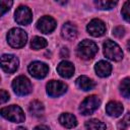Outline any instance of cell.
<instances>
[{"instance_id":"6da1fadb","label":"cell","mask_w":130,"mask_h":130,"mask_svg":"<svg viewBox=\"0 0 130 130\" xmlns=\"http://www.w3.org/2000/svg\"><path fill=\"white\" fill-rule=\"evenodd\" d=\"M99 51V48H98V45L90 41V40H83L81 41L77 48H76V54L77 56L80 58V59H83V60H90L92 59L95 54L98 53Z\"/></svg>"},{"instance_id":"7a4b0ae2","label":"cell","mask_w":130,"mask_h":130,"mask_svg":"<svg viewBox=\"0 0 130 130\" xmlns=\"http://www.w3.org/2000/svg\"><path fill=\"white\" fill-rule=\"evenodd\" d=\"M27 41V35L26 32L19 28V27H13L11 28L7 34V42L10 47L19 49L24 47Z\"/></svg>"},{"instance_id":"3957f363","label":"cell","mask_w":130,"mask_h":130,"mask_svg":"<svg viewBox=\"0 0 130 130\" xmlns=\"http://www.w3.org/2000/svg\"><path fill=\"white\" fill-rule=\"evenodd\" d=\"M0 113L3 118H5L13 123H21L25 120V115H24L22 109L16 105H11V106L2 108Z\"/></svg>"},{"instance_id":"277c9868","label":"cell","mask_w":130,"mask_h":130,"mask_svg":"<svg viewBox=\"0 0 130 130\" xmlns=\"http://www.w3.org/2000/svg\"><path fill=\"white\" fill-rule=\"evenodd\" d=\"M12 88L13 91L20 96L26 95L30 93L32 90V86L29 79L23 75H19L16 78H14V80L12 81Z\"/></svg>"},{"instance_id":"5b68a950","label":"cell","mask_w":130,"mask_h":130,"mask_svg":"<svg viewBox=\"0 0 130 130\" xmlns=\"http://www.w3.org/2000/svg\"><path fill=\"white\" fill-rule=\"evenodd\" d=\"M104 54L107 58L113 61H120L123 59V51L117 43L112 40H107L104 45Z\"/></svg>"},{"instance_id":"8992f818","label":"cell","mask_w":130,"mask_h":130,"mask_svg":"<svg viewBox=\"0 0 130 130\" xmlns=\"http://www.w3.org/2000/svg\"><path fill=\"white\" fill-rule=\"evenodd\" d=\"M100 105H101V100L98 95L92 94L86 96L79 106V112L84 116L91 115L95 110H98Z\"/></svg>"},{"instance_id":"52a82bcc","label":"cell","mask_w":130,"mask_h":130,"mask_svg":"<svg viewBox=\"0 0 130 130\" xmlns=\"http://www.w3.org/2000/svg\"><path fill=\"white\" fill-rule=\"evenodd\" d=\"M19 61L16 56L12 54H3L1 56V67L6 73H14L18 69Z\"/></svg>"},{"instance_id":"ba28073f","label":"cell","mask_w":130,"mask_h":130,"mask_svg":"<svg viewBox=\"0 0 130 130\" xmlns=\"http://www.w3.org/2000/svg\"><path fill=\"white\" fill-rule=\"evenodd\" d=\"M27 70H28L29 74L32 77L38 78V79H42V78L46 77L47 74L49 73V67H48V65L46 63H44V62H41V61L31 62L28 65Z\"/></svg>"},{"instance_id":"9c48e42d","label":"cell","mask_w":130,"mask_h":130,"mask_svg":"<svg viewBox=\"0 0 130 130\" xmlns=\"http://www.w3.org/2000/svg\"><path fill=\"white\" fill-rule=\"evenodd\" d=\"M47 93L52 98H58L67 91V85L59 80H50L46 85Z\"/></svg>"},{"instance_id":"30bf717a","label":"cell","mask_w":130,"mask_h":130,"mask_svg":"<svg viewBox=\"0 0 130 130\" xmlns=\"http://www.w3.org/2000/svg\"><path fill=\"white\" fill-rule=\"evenodd\" d=\"M14 18L18 24L27 25L32 20V13L27 6L20 5L14 12Z\"/></svg>"},{"instance_id":"8fae6325","label":"cell","mask_w":130,"mask_h":130,"mask_svg":"<svg viewBox=\"0 0 130 130\" xmlns=\"http://www.w3.org/2000/svg\"><path fill=\"white\" fill-rule=\"evenodd\" d=\"M56 25H57L56 20L48 15L41 17L37 22L38 29L43 34H51L56 28Z\"/></svg>"},{"instance_id":"7c38bea8","label":"cell","mask_w":130,"mask_h":130,"mask_svg":"<svg viewBox=\"0 0 130 130\" xmlns=\"http://www.w3.org/2000/svg\"><path fill=\"white\" fill-rule=\"evenodd\" d=\"M87 32L92 37H102L106 32V24L103 20L94 18L89 21L86 26Z\"/></svg>"},{"instance_id":"4fadbf2b","label":"cell","mask_w":130,"mask_h":130,"mask_svg":"<svg viewBox=\"0 0 130 130\" xmlns=\"http://www.w3.org/2000/svg\"><path fill=\"white\" fill-rule=\"evenodd\" d=\"M74 65L69 61H62L57 66V72L64 78H70L74 74Z\"/></svg>"},{"instance_id":"5bb4252c","label":"cell","mask_w":130,"mask_h":130,"mask_svg":"<svg viewBox=\"0 0 130 130\" xmlns=\"http://www.w3.org/2000/svg\"><path fill=\"white\" fill-rule=\"evenodd\" d=\"M123 110H124V108H123L122 104L119 102H116V101H111L106 106V113L109 116L114 117V118L121 116L123 113Z\"/></svg>"},{"instance_id":"9a60e30c","label":"cell","mask_w":130,"mask_h":130,"mask_svg":"<svg viewBox=\"0 0 130 130\" xmlns=\"http://www.w3.org/2000/svg\"><path fill=\"white\" fill-rule=\"evenodd\" d=\"M61 34H62V37H63L65 40L72 41V40L76 39L78 31H77L76 26H75L73 23H71V22H66V23H64L63 26H62Z\"/></svg>"},{"instance_id":"2e32d148","label":"cell","mask_w":130,"mask_h":130,"mask_svg":"<svg viewBox=\"0 0 130 130\" xmlns=\"http://www.w3.org/2000/svg\"><path fill=\"white\" fill-rule=\"evenodd\" d=\"M94 70H95V73L98 76L108 77L112 72V65L105 60H101L95 64Z\"/></svg>"},{"instance_id":"e0dca14e","label":"cell","mask_w":130,"mask_h":130,"mask_svg":"<svg viewBox=\"0 0 130 130\" xmlns=\"http://www.w3.org/2000/svg\"><path fill=\"white\" fill-rule=\"evenodd\" d=\"M59 122L62 126H64L65 128H74L77 125V120L76 117L70 113H63L60 115L59 117Z\"/></svg>"},{"instance_id":"ac0fdd59","label":"cell","mask_w":130,"mask_h":130,"mask_svg":"<svg viewBox=\"0 0 130 130\" xmlns=\"http://www.w3.org/2000/svg\"><path fill=\"white\" fill-rule=\"evenodd\" d=\"M76 85L78 88L87 91V90H91L94 87V82L92 81V79H90L89 77L85 76V75H81L76 79Z\"/></svg>"},{"instance_id":"d6986e66","label":"cell","mask_w":130,"mask_h":130,"mask_svg":"<svg viewBox=\"0 0 130 130\" xmlns=\"http://www.w3.org/2000/svg\"><path fill=\"white\" fill-rule=\"evenodd\" d=\"M28 110H29V113L31 114V116H34V117H41L44 114V105L40 101L35 100V101H32L29 104Z\"/></svg>"},{"instance_id":"ffe728a7","label":"cell","mask_w":130,"mask_h":130,"mask_svg":"<svg viewBox=\"0 0 130 130\" xmlns=\"http://www.w3.org/2000/svg\"><path fill=\"white\" fill-rule=\"evenodd\" d=\"M85 128L87 130H106V125L98 120V119H90L85 122Z\"/></svg>"},{"instance_id":"44dd1931","label":"cell","mask_w":130,"mask_h":130,"mask_svg":"<svg viewBox=\"0 0 130 130\" xmlns=\"http://www.w3.org/2000/svg\"><path fill=\"white\" fill-rule=\"evenodd\" d=\"M47 45H48L47 41L41 37H34L30 41V48L34 50H41L47 47Z\"/></svg>"},{"instance_id":"7402d4cb","label":"cell","mask_w":130,"mask_h":130,"mask_svg":"<svg viewBox=\"0 0 130 130\" xmlns=\"http://www.w3.org/2000/svg\"><path fill=\"white\" fill-rule=\"evenodd\" d=\"M119 89L121 94L124 98H130V78L129 77H126L121 81L119 85Z\"/></svg>"},{"instance_id":"603a6c76","label":"cell","mask_w":130,"mask_h":130,"mask_svg":"<svg viewBox=\"0 0 130 130\" xmlns=\"http://www.w3.org/2000/svg\"><path fill=\"white\" fill-rule=\"evenodd\" d=\"M117 3H118L117 1H102V0L94 1L95 6L101 10H110L114 8L117 5Z\"/></svg>"},{"instance_id":"cb8c5ba5","label":"cell","mask_w":130,"mask_h":130,"mask_svg":"<svg viewBox=\"0 0 130 130\" xmlns=\"http://www.w3.org/2000/svg\"><path fill=\"white\" fill-rule=\"evenodd\" d=\"M121 14L127 22H130V0L126 1L123 4L122 9H121Z\"/></svg>"},{"instance_id":"d4e9b609","label":"cell","mask_w":130,"mask_h":130,"mask_svg":"<svg viewBox=\"0 0 130 130\" xmlns=\"http://www.w3.org/2000/svg\"><path fill=\"white\" fill-rule=\"evenodd\" d=\"M129 126H130V113H127L124 116V118L118 123V127L120 130H125Z\"/></svg>"},{"instance_id":"484cf974","label":"cell","mask_w":130,"mask_h":130,"mask_svg":"<svg viewBox=\"0 0 130 130\" xmlns=\"http://www.w3.org/2000/svg\"><path fill=\"white\" fill-rule=\"evenodd\" d=\"M13 2L12 1H7V0H1L0 1V14L3 15L5 12H7L10 7L12 6Z\"/></svg>"},{"instance_id":"4316f807","label":"cell","mask_w":130,"mask_h":130,"mask_svg":"<svg viewBox=\"0 0 130 130\" xmlns=\"http://www.w3.org/2000/svg\"><path fill=\"white\" fill-rule=\"evenodd\" d=\"M113 35L116 37V38H122L124 35H125V28L121 25L119 26H116L114 29H113Z\"/></svg>"},{"instance_id":"83f0119b","label":"cell","mask_w":130,"mask_h":130,"mask_svg":"<svg viewBox=\"0 0 130 130\" xmlns=\"http://www.w3.org/2000/svg\"><path fill=\"white\" fill-rule=\"evenodd\" d=\"M8 100H9V93H8L6 90L1 89V90H0V102H1L2 104H4V103H6Z\"/></svg>"},{"instance_id":"f1b7e54d","label":"cell","mask_w":130,"mask_h":130,"mask_svg":"<svg viewBox=\"0 0 130 130\" xmlns=\"http://www.w3.org/2000/svg\"><path fill=\"white\" fill-rule=\"evenodd\" d=\"M68 55H69L68 49H67V48H62V49H61L60 56H61V57H68Z\"/></svg>"},{"instance_id":"f546056e","label":"cell","mask_w":130,"mask_h":130,"mask_svg":"<svg viewBox=\"0 0 130 130\" xmlns=\"http://www.w3.org/2000/svg\"><path fill=\"white\" fill-rule=\"evenodd\" d=\"M34 130H50V128L46 125H38L34 128Z\"/></svg>"},{"instance_id":"4dcf8cb0","label":"cell","mask_w":130,"mask_h":130,"mask_svg":"<svg viewBox=\"0 0 130 130\" xmlns=\"http://www.w3.org/2000/svg\"><path fill=\"white\" fill-rule=\"evenodd\" d=\"M16 130H26V128H24V127H18Z\"/></svg>"},{"instance_id":"1f68e13d","label":"cell","mask_w":130,"mask_h":130,"mask_svg":"<svg viewBox=\"0 0 130 130\" xmlns=\"http://www.w3.org/2000/svg\"><path fill=\"white\" fill-rule=\"evenodd\" d=\"M127 47H128V50L130 51V41H129V42L127 43Z\"/></svg>"}]
</instances>
